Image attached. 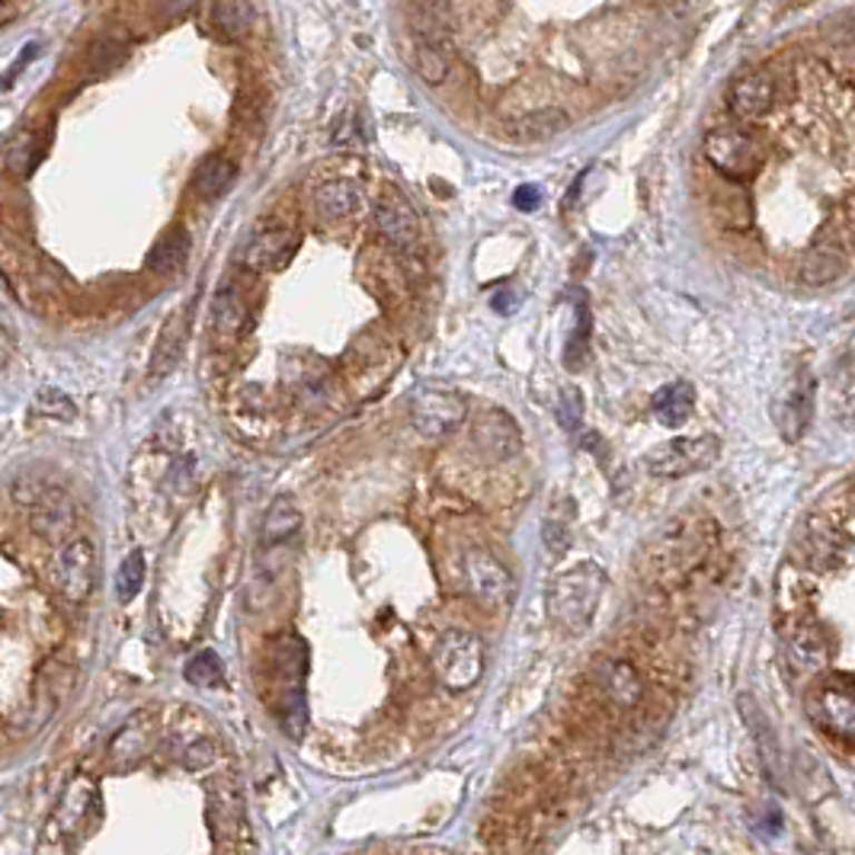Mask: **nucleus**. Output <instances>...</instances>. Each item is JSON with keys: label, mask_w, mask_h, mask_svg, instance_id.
Masks as SVG:
<instances>
[{"label": "nucleus", "mask_w": 855, "mask_h": 855, "mask_svg": "<svg viewBox=\"0 0 855 855\" xmlns=\"http://www.w3.org/2000/svg\"><path fill=\"white\" fill-rule=\"evenodd\" d=\"M36 55H39V46H36V42H29L27 49H23V55H20V58H17V65H13V68H10V75H7V80H3V83H0V87H10V83H13V80H17V71H20V68H23V65H29V61H32V58H36Z\"/></svg>", "instance_id": "a19ab883"}, {"label": "nucleus", "mask_w": 855, "mask_h": 855, "mask_svg": "<svg viewBox=\"0 0 855 855\" xmlns=\"http://www.w3.org/2000/svg\"><path fill=\"white\" fill-rule=\"evenodd\" d=\"M215 744L212 740H193V744H186L180 750V763L186 769H206L208 763H215Z\"/></svg>", "instance_id": "58836bf2"}, {"label": "nucleus", "mask_w": 855, "mask_h": 855, "mask_svg": "<svg viewBox=\"0 0 855 855\" xmlns=\"http://www.w3.org/2000/svg\"><path fill=\"white\" fill-rule=\"evenodd\" d=\"M94 807H97V788L87 778H75L68 785V792L61 795V804L55 810V824L61 833H75L78 827H83V820Z\"/></svg>", "instance_id": "b1692460"}, {"label": "nucleus", "mask_w": 855, "mask_h": 855, "mask_svg": "<svg viewBox=\"0 0 855 855\" xmlns=\"http://www.w3.org/2000/svg\"><path fill=\"white\" fill-rule=\"evenodd\" d=\"M32 529L42 535V539H49V542H58V539H65L68 532H71V525H75V507L68 503V497L55 488L36 510H32Z\"/></svg>", "instance_id": "4be33fe9"}, {"label": "nucleus", "mask_w": 855, "mask_h": 855, "mask_svg": "<svg viewBox=\"0 0 855 855\" xmlns=\"http://www.w3.org/2000/svg\"><path fill=\"white\" fill-rule=\"evenodd\" d=\"M597 682L599 689H602V696L609 701H616L619 708H635L645 699V679L628 660H616V657L599 660Z\"/></svg>", "instance_id": "4468645a"}, {"label": "nucleus", "mask_w": 855, "mask_h": 855, "mask_svg": "<svg viewBox=\"0 0 855 855\" xmlns=\"http://www.w3.org/2000/svg\"><path fill=\"white\" fill-rule=\"evenodd\" d=\"M414 65L416 75L426 80L430 87H436V83H442V80L449 78V71H452V52H449V46L442 42L440 36L423 32L414 46Z\"/></svg>", "instance_id": "bb28decb"}, {"label": "nucleus", "mask_w": 855, "mask_h": 855, "mask_svg": "<svg viewBox=\"0 0 855 855\" xmlns=\"http://www.w3.org/2000/svg\"><path fill=\"white\" fill-rule=\"evenodd\" d=\"M484 660H488L484 641L471 631H462V628L445 631L433 648V657H430L433 674L449 692L471 689L484 676Z\"/></svg>", "instance_id": "f03ea898"}, {"label": "nucleus", "mask_w": 855, "mask_h": 855, "mask_svg": "<svg viewBox=\"0 0 855 855\" xmlns=\"http://www.w3.org/2000/svg\"><path fill=\"white\" fill-rule=\"evenodd\" d=\"M810 715L820 727H827L829 734H836L839 740H853L855 727V696L853 679L843 674L824 679L814 692H810Z\"/></svg>", "instance_id": "6e6552de"}, {"label": "nucleus", "mask_w": 855, "mask_h": 855, "mask_svg": "<svg viewBox=\"0 0 855 855\" xmlns=\"http://www.w3.org/2000/svg\"><path fill=\"white\" fill-rule=\"evenodd\" d=\"M650 411H653V416H657L667 430H676V426H682V423L692 416V411H696V389H692L689 382H670V385H664V389L653 394Z\"/></svg>", "instance_id": "aec40b11"}, {"label": "nucleus", "mask_w": 855, "mask_h": 855, "mask_svg": "<svg viewBox=\"0 0 855 855\" xmlns=\"http://www.w3.org/2000/svg\"><path fill=\"white\" fill-rule=\"evenodd\" d=\"M298 529H302V510H298L295 497L279 493V497L266 507V517H263V529H259L263 544L273 548V544L288 542L292 535H298Z\"/></svg>", "instance_id": "412c9836"}, {"label": "nucleus", "mask_w": 855, "mask_h": 855, "mask_svg": "<svg viewBox=\"0 0 855 855\" xmlns=\"http://www.w3.org/2000/svg\"><path fill=\"white\" fill-rule=\"evenodd\" d=\"M570 129V116L558 106H542L532 112H522L517 119L507 122V138L517 145H542Z\"/></svg>", "instance_id": "2eb2a0df"}, {"label": "nucleus", "mask_w": 855, "mask_h": 855, "mask_svg": "<svg viewBox=\"0 0 855 855\" xmlns=\"http://www.w3.org/2000/svg\"><path fill=\"white\" fill-rule=\"evenodd\" d=\"M462 583L468 597L488 609H507L517 593L510 568L488 548H468L462 554Z\"/></svg>", "instance_id": "20e7f679"}, {"label": "nucleus", "mask_w": 855, "mask_h": 855, "mask_svg": "<svg viewBox=\"0 0 855 855\" xmlns=\"http://www.w3.org/2000/svg\"><path fill=\"white\" fill-rule=\"evenodd\" d=\"M740 711H744V718L750 721L753 737L759 740V753H763V759H766V763H773V759H776V753H778L776 734H773L769 721L763 718L759 705H756V701H750V696H744V699H740Z\"/></svg>", "instance_id": "72a5a7b5"}, {"label": "nucleus", "mask_w": 855, "mask_h": 855, "mask_svg": "<svg viewBox=\"0 0 855 855\" xmlns=\"http://www.w3.org/2000/svg\"><path fill=\"white\" fill-rule=\"evenodd\" d=\"M183 343H186V314H174L160 337H157L155 356H151V379H167L177 365H180L183 356Z\"/></svg>", "instance_id": "a878e982"}, {"label": "nucleus", "mask_w": 855, "mask_h": 855, "mask_svg": "<svg viewBox=\"0 0 855 855\" xmlns=\"http://www.w3.org/2000/svg\"><path fill=\"white\" fill-rule=\"evenodd\" d=\"M810 411H814V382H810L807 372H798V375L788 382L782 401H778L776 423L778 430H782V436L788 442L802 440L807 423H810Z\"/></svg>", "instance_id": "ddd939ff"}, {"label": "nucleus", "mask_w": 855, "mask_h": 855, "mask_svg": "<svg viewBox=\"0 0 855 855\" xmlns=\"http://www.w3.org/2000/svg\"><path fill=\"white\" fill-rule=\"evenodd\" d=\"M788 660L795 664V670L814 674L827 667V638L817 625L802 622L792 628L788 635Z\"/></svg>", "instance_id": "6ab92c4d"}, {"label": "nucleus", "mask_w": 855, "mask_h": 855, "mask_svg": "<svg viewBox=\"0 0 855 855\" xmlns=\"http://www.w3.org/2000/svg\"><path fill=\"white\" fill-rule=\"evenodd\" d=\"M609 577L597 561H580L561 570L548 590V616L568 635H580L593 625L599 602L606 597Z\"/></svg>", "instance_id": "f257e3e1"}, {"label": "nucleus", "mask_w": 855, "mask_h": 855, "mask_svg": "<svg viewBox=\"0 0 855 855\" xmlns=\"http://www.w3.org/2000/svg\"><path fill=\"white\" fill-rule=\"evenodd\" d=\"M240 798L234 792L232 785H215L212 795H208V820H212V829L215 833H232L240 824Z\"/></svg>", "instance_id": "7c9ffc66"}, {"label": "nucleus", "mask_w": 855, "mask_h": 855, "mask_svg": "<svg viewBox=\"0 0 855 855\" xmlns=\"http://www.w3.org/2000/svg\"><path fill=\"white\" fill-rule=\"evenodd\" d=\"M468 416V404L462 394L442 389H423L411 397V423L420 436L442 440L452 436Z\"/></svg>", "instance_id": "423d86ee"}, {"label": "nucleus", "mask_w": 855, "mask_h": 855, "mask_svg": "<svg viewBox=\"0 0 855 855\" xmlns=\"http://www.w3.org/2000/svg\"><path fill=\"white\" fill-rule=\"evenodd\" d=\"M148 747H151V727L145 725V715H138V718H131L129 725L112 737V744H109V766L116 773H126V769L138 766L148 756Z\"/></svg>", "instance_id": "a211bd4d"}, {"label": "nucleus", "mask_w": 855, "mask_h": 855, "mask_svg": "<svg viewBox=\"0 0 855 855\" xmlns=\"http://www.w3.org/2000/svg\"><path fill=\"white\" fill-rule=\"evenodd\" d=\"M776 106V78L763 68L747 71L730 83L727 90V109L740 122H756Z\"/></svg>", "instance_id": "f8f14e48"}, {"label": "nucleus", "mask_w": 855, "mask_h": 855, "mask_svg": "<svg viewBox=\"0 0 855 855\" xmlns=\"http://www.w3.org/2000/svg\"><path fill=\"white\" fill-rule=\"evenodd\" d=\"M513 206L522 208V212H532V208H539L542 206V189H539V186H532V183L519 186L517 193H513Z\"/></svg>", "instance_id": "ea45409f"}, {"label": "nucleus", "mask_w": 855, "mask_h": 855, "mask_svg": "<svg viewBox=\"0 0 855 855\" xmlns=\"http://www.w3.org/2000/svg\"><path fill=\"white\" fill-rule=\"evenodd\" d=\"M701 151H705V160L734 183H747L759 174L763 167V145L753 138L750 131L737 129V126H718L705 135L701 141Z\"/></svg>", "instance_id": "7ed1b4c3"}, {"label": "nucleus", "mask_w": 855, "mask_h": 855, "mask_svg": "<svg viewBox=\"0 0 855 855\" xmlns=\"http://www.w3.org/2000/svg\"><path fill=\"white\" fill-rule=\"evenodd\" d=\"M39 157H42V145H39V138H36V131H17V135L7 141V148H3V164H7V170L17 174V177H29V174L36 170Z\"/></svg>", "instance_id": "c756f323"}, {"label": "nucleus", "mask_w": 855, "mask_h": 855, "mask_svg": "<svg viewBox=\"0 0 855 855\" xmlns=\"http://www.w3.org/2000/svg\"><path fill=\"white\" fill-rule=\"evenodd\" d=\"M544 544H548V551H551L554 558H561V554L568 551V544H570L568 517L551 513V517L544 519Z\"/></svg>", "instance_id": "4c0bfd02"}, {"label": "nucleus", "mask_w": 855, "mask_h": 855, "mask_svg": "<svg viewBox=\"0 0 855 855\" xmlns=\"http://www.w3.org/2000/svg\"><path fill=\"white\" fill-rule=\"evenodd\" d=\"M212 324L215 331L225 340L237 337L247 324V305L240 298V292L234 285H222L215 292V302H212Z\"/></svg>", "instance_id": "cd10ccee"}, {"label": "nucleus", "mask_w": 855, "mask_h": 855, "mask_svg": "<svg viewBox=\"0 0 855 855\" xmlns=\"http://www.w3.org/2000/svg\"><path fill=\"white\" fill-rule=\"evenodd\" d=\"M126 58H129V49L122 46V42H116V39H104V42H97L90 55H87V65H90V71L94 75H112L116 68H122L126 65Z\"/></svg>", "instance_id": "f704fd0d"}, {"label": "nucleus", "mask_w": 855, "mask_h": 855, "mask_svg": "<svg viewBox=\"0 0 855 855\" xmlns=\"http://www.w3.org/2000/svg\"><path fill=\"white\" fill-rule=\"evenodd\" d=\"M55 488L49 481H42V478H36V474H29V478H20V481H13V500L20 503V507H29V510H36Z\"/></svg>", "instance_id": "c9c22d12"}, {"label": "nucleus", "mask_w": 855, "mask_h": 855, "mask_svg": "<svg viewBox=\"0 0 855 855\" xmlns=\"http://www.w3.org/2000/svg\"><path fill=\"white\" fill-rule=\"evenodd\" d=\"M360 206H363V186L356 180H346V177L321 183L317 193H314V212H317L324 222L350 218Z\"/></svg>", "instance_id": "f3484780"}, {"label": "nucleus", "mask_w": 855, "mask_h": 855, "mask_svg": "<svg viewBox=\"0 0 855 855\" xmlns=\"http://www.w3.org/2000/svg\"><path fill=\"white\" fill-rule=\"evenodd\" d=\"M141 587H145V554L131 551L119 564V573H116V597H119V602H131L141 593Z\"/></svg>", "instance_id": "473e14b6"}, {"label": "nucleus", "mask_w": 855, "mask_h": 855, "mask_svg": "<svg viewBox=\"0 0 855 855\" xmlns=\"http://www.w3.org/2000/svg\"><path fill=\"white\" fill-rule=\"evenodd\" d=\"M721 455V440L711 436V433H701V436H679V440L664 442L657 449H650L648 459H645V468H648L653 478H689L696 471H705L718 462Z\"/></svg>", "instance_id": "39448f33"}, {"label": "nucleus", "mask_w": 855, "mask_h": 855, "mask_svg": "<svg viewBox=\"0 0 855 855\" xmlns=\"http://www.w3.org/2000/svg\"><path fill=\"white\" fill-rule=\"evenodd\" d=\"M846 269H849V257H846V250H843L836 240H817V244H814L802 259V283L820 288V285H829V283H836V279H843V276H846Z\"/></svg>", "instance_id": "dca6fc26"}, {"label": "nucleus", "mask_w": 855, "mask_h": 855, "mask_svg": "<svg viewBox=\"0 0 855 855\" xmlns=\"http://www.w3.org/2000/svg\"><path fill=\"white\" fill-rule=\"evenodd\" d=\"M189 250H193L189 232L177 225V228L164 232V237L151 247V254H148V269H151L155 276H174V273H180L183 266H186Z\"/></svg>", "instance_id": "5701e85b"}, {"label": "nucleus", "mask_w": 855, "mask_h": 855, "mask_svg": "<svg viewBox=\"0 0 855 855\" xmlns=\"http://www.w3.org/2000/svg\"><path fill=\"white\" fill-rule=\"evenodd\" d=\"M212 27L222 39H240V36H247V29L254 27V7L244 3V0L215 3L212 7Z\"/></svg>", "instance_id": "c85d7f7f"}, {"label": "nucleus", "mask_w": 855, "mask_h": 855, "mask_svg": "<svg viewBox=\"0 0 855 855\" xmlns=\"http://www.w3.org/2000/svg\"><path fill=\"white\" fill-rule=\"evenodd\" d=\"M471 436H474V449L484 462H510L522 452V433H519L517 420L500 407H491L478 416Z\"/></svg>", "instance_id": "9b49d317"}, {"label": "nucleus", "mask_w": 855, "mask_h": 855, "mask_svg": "<svg viewBox=\"0 0 855 855\" xmlns=\"http://www.w3.org/2000/svg\"><path fill=\"white\" fill-rule=\"evenodd\" d=\"M36 411L39 414L58 416V420H75V404L65 391L58 389H42L36 394Z\"/></svg>", "instance_id": "e433bc0d"}, {"label": "nucleus", "mask_w": 855, "mask_h": 855, "mask_svg": "<svg viewBox=\"0 0 855 855\" xmlns=\"http://www.w3.org/2000/svg\"><path fill=\"white\" fill-rule=\"evenodd\" d=\"M97 583V551L87 535H71L58 551L55 587L68 602H87Z\"/></svg>", "instance_id": "0eeeda50"}, {"label": "nucleus", "mask_w": 855, "mask_h": 855, "mask_svg": "<svg viewBox=\"0 0 855 855\" xmlns=\"http://www.w3.org/2000/svg\"><path fill=\"white\" fill-rule=\"evenodd\" d=\"M375 228L382 234V240L394 247L401 257L420 254V218L397 193H385L375 203Z\"/></svg>", "instance_id": "9d476101"}, {"label": "nucleus", "mask_w": 855, "mask_h": 855, "mask_svg": "<svg viewBox=\"0 0 855 855\" xmlns=\"http://www.w3.org/2000/svg\"><path fill=\"white\" fill-rule=\"evenodd\" d=\"M234 177H237V167H234V160H228L225 155H208L199 167H196V174H193V193L199 196V199H222L228 189L234 186Z\"/></svg>", "instance_id": "393cba45"}, {"label": "nucleus", "mask_w": 855, "mask_h": 855, "mask_svg": "<svg viewBox=\"0 0 855 855\" xmlns=\"http://www.w3.org/2000/svg\"><path fill=\"white\" fill-rule=\"evenodd\" d=\"M186 679L199 689H212L225 679V667H222V657L215 650H199L196 657H189L186 664Z\"/></svg>", "instance_id": "2f4dec72"}, {"label": "nucleus", "mask_w": 855, "mask_h": 855, "mask_svg": "<svg viewBox=\"0 0 855 855\" xmlns=\"http://www.w3.org/2000/svg\"><path fill=\"white\" fill-rule=\"evenodd\" d=\"M295 254V232L288 225H266L237 250V263L250 273H279Z\"/></svg>", "instance_id": "1a4fd4ad"}]
</instances>
